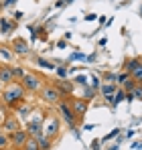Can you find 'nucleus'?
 I'll use <instances>...</instances> for the list:
<instances>
[{
    "mask_svg": "<svg viewBox=\"0 0 142 150\" xmlns=\"http://www.w3.org/2000/svg\"><path fill=\"white\" fill-rule=\"evenodd\" d=\"M12 26L14 25H12L8 18H2V21H0V35H8V33L12 30Z\"/></svg>",
    "mask_w": 142,
    "mask_h": 150,
    "instance_id": "nucleus-18",
    "label": "nucleus"
},
{
    "mask_svg": "<svg viewBox=\"0 0 142 150\" xmlns=\"http://www.w3.org/2000/svg\"><path fill=\"white\" fill-rule=\"evenodd\" d=\"M2 85H4V83H2V79H0V91H2V89H4V87H2Z\"/></svg>",
    "mask_w": 142,
    "mask_h": 150,
    "instance_id": "nucleus-35",
    "label": "nucleus"
},
{
    "mask_svg": "<svg viewBox=\"0 0 142 150\" xmlns=\"http://www.w3.org/2000/svg\"><path fill=\"white\" fill-rule=\"evenodd\" d=\"M0 150H10V148H0Z\"/></svg>",
    "mask_w": 142,
    "mask_h": 150,
    "instance_id": "nucleus-38",
    "label": "nucleus"
},
{
    "mask_svg": "<svg viewBox=\"0 0 142 150\" xmlns=\"http://www.w3.org/2000/svg\"><path fill=\"white\" fill-rule=\"evenodd\" d=\"M118 134H120V130L116 128V130H114V132H110V134H108V136H106L104 140H110V138H114V136H118Z\"/></svg>",
    "mask_w": 142,
    "mask_h": 150,
    "instance_id": "nucleus-32",
    "label": "nucleus"
},
{
    "mask_svg": "<svg viewBox=\"0 0 142 150\" xmlns=\"http://www.w3.org/2000/svg\"><path fill=\"white\" fill-rule=\"evenodd\" d=\"M0 79H2L4 85L16 81V79H14V73H12V69H10V65H0Z\"/></svg>",
    "mask_w": 142,
    "mask_h": 150,
    "instance_id": "nucleus-9",
    "label": "nucleus"
},
{
    "mask_svg": "<svg viewBox=\"0 0 142 150\" xmlns=\"http://www.w3.org/2000/svg\"><path fill=\"white\" fill-rule=\"evenodd\" d=\"M57 105H59V112H61V120H63V122H67V126H69L71 130H75V122H77V116H75L73 108H71L67 101H59Z\"/></svg>",
    "mask_w": 142,
    "mask_h": 150,
    "instance_id": "nucleus-3",
    "label": "nucleus"
},
{
    "mask_svg": "<svg viewBox=\"0 0 142 150\" xmlns=\"http://www.w3.org/2000/svg\"><path fill=\"white\" fill-rule=\"evenodd\" d=\"M12 16H14V21H21V18H23L24 14H23V12H21V10H18V12H14V14H12Z\"/></svg>",
    "mask_w": 142,
    "mask_h": 150,
    "instance_id": "nucleus-34",
    "label": "nucleus"
},
{
    "mask_svg": "<svg viewBox=\"0 0 142 150\" xmlns=\"http://www.w3.org/2000/svg\"><path fill=\"white\" fill-rule=\"evenodd\" d=\"M92 87H94V89H99V87H102V85H99V79H97V77H94V79H92Z\"/></svg>",
    "mask_w": 142,
    "mask_h": 150,
    "instance_id": "nucleus-31",
    "label": "nucleus"
},
{
    "mask_svg": "<svg viewBox=\"0 0 142 150\" xmlns=\"http://www.w3.org/2000/svg\"><path fill=\"white\" fill-rule=\"evenodd\" d=\"M0 59H4V61H10L12 59V53L8 51V47H0Z\"/></svg>",
    "mask_w": 142,
    "mask_h": 150,
    "instance_id": "nucleus-22",
    "label": "nucleus"
},
{
    "mask_svg": "<svg viewBox=\"0 0 142 150\" xmlns=\"http://www.w3.org/2000/svg\"><path fill=\"white\" fill-rule=\"evenodd\" d=\"M23 150H41V146H39L37 138H28V142L23 146Z\"/></svg>",
    "mask_w": 142,
    "mask_h": 150,
    "instance_id": "nucleus-20",
    "label": "nucleus"
},
{
    "mask_svg": "<svg viewBox=\"0 0 142 150\" xmlns=\"http://www.w3.org/2000/svg\"><path fill=\"white\" fill-rule=\"evenodd\" d=\"M8 136H10V144H12L14 148H21V150H23V146L28 142V138H31L28 132H26V130H21V128L14 130V132H10Z\"/></svg>",
    "mask_w": 142,
    "mask_h": 150,
    "instance_id": "nucleus-6",
    "label": "nucleus"
},
{
    "mask_svg": "<svg viewBox=\"0 0 142 150\" xmlns=\"http://www.w3.org/2000/svg\"><path fill=\"white\" fill-rule=\"evenodd\" d=\"M2 128L10 134V132H14V130H18L21 126H18V122L14 120V118H8V120H4V124H2Z\"/></svg>",
    "mask_w": 142,
    "mask_h": 150,
    "instance_id": "nucleus-14",
    "label": "nucleus"
},
{
    "mask_svg": "<svg viewBox=\"0 0 142 150\" xmlns=\"http://www.w3.org/2000/svg\"><path fill=\"white\" fill-rule=\"evenodd\" d=\"M16 108H18V110H16V116H26V114H28V108H26V105H16Z\"/></svg>",
    "mask_w": 142,
    "mask_h": 150,
    "instance_id": "nucleus-29",
    "label": "nucleus"
},
{
    "mask_svg": "<svg viewBox=\"0 0 142 150\" xmlns=\"http://www.w3.org/2000/svg\"><path fill=\"white\" fill-rule=\"evenodd\" d=\"M2 130H4V128H2V126H0V134H2Z\"/></svg>",
    "mask_w": 142,
    "mask_h": 150,
    "instance_id": "nucleus-37",
    "label": "nucleus"
},
{
    "mask_svg": "<svg viewBox=\"0 0 142 150\" xmlns=\"http://www.w3.org/2000/svg\"><path fill=\"white\" fill-rule=\"evenodd\" d=\"M55 87L59 89V93L65 98L67 93H71L73 91V83L71 81H65V79H59V81H55Z\"/></svg>",
    "mask_w": 142,
    "mask_h": 150,
    "instance_id": "nucleus-10",
    "label": "nucleus"
},
{
    "mask_svg": "<svg viewBox=\"0 0 142 150\" xmlns=\"http://www.w3.org/2000/svg\"><path fill=\"white\" fill-rule=\"evenodd\" d=\"M138 65H142V59H128V61H126V65H124V71L132 73Z\"/></svg>",
    "mask_w": 142,
    "mask_h": 150,
    "instance_id": "nucleus-17",
    "label": "nucleus"
},
{
    "mask_svg": "<svg viewBox=\"0 0 142 150\" xmlns=\"http://www.w3.org/2000/svg\"><path fill=\"white\" fill-rule=\"evenodd\" d=\"M21 83H23V87L26 89V91H41L43 89V79L39 77V75H35V73H26L21 79Z\"/></svg>",
    "mask_w": 142,
    "mask_h": 150,
    "instance_id": "nucleus-4",
    "label": "nucleus"
},
{
    "mask_svg": "<svg viewBox=\"0 0 142 150\" xmlns=\"http://www.w3.org/2000/svg\"><path fill=\"white\" fill-rule=\"evenodd\" d=\"M128 77H130V73H128V71H122V73H118V79H116V83H118V85H124Z\"/></svg>",
    "mask_w": 142,
    "mask_h": 150,
    "instance_id": "nucleus-24",
    "label": "nucleus"
},
{
    "mask_svg": "<svg viewBox=\"0 0 142 150\" xmlns=\"http://www.w3.org/2000/svg\"><path fill=\"white\" fill-rule=\"evenodd\" d=\"M71 108H73V112H75V116L77 118H81L85 112H87V100H81V98H75V100L71 101Z\"/></svg>",
    "mask_w": 142,
    "mask_h": 150,
    "instance_id": "nucleus-8",
    "label": "nucleus"
},
{
    "mask_svg": "<svg viewBox=\"0 0 142 150\" xmlns=\"http://www.w3.org/2000/svg\"><path fill=\"white\" fill-rule=\"evenodd\" d=\"M99 91H102V96H104V98L114 96V93H116V83H106V85H102V87H99Z\"/></svg>",
    "mask_w": 142,
    "mask_h": 150,
    "instance_id": "nucleus-16",
    "label": "nucleus"
},
{
    "mask_svg": "<svg viewBox=\"0 0 142 150\" xmlns=\"http://www.w3.org/2000/svg\"><path fill=\"white\" fill-rule=\"evenodd\" d=\"M16 0H2V6H14Z\"/></svg>",
    "mask_w": 142,
    "mask_h": 150,
    "instance_id": "nucleus-33",
    "label": "nucleus"
},
{
    "mask_svg": "<svg viewBox=\"0 0 142 150\" xmlns=\"http://www.w3.org/2000/svg\"><path fill=\"white\" fill-rule=\"evenodd\" d=\"M55 71H57V75H59V79H65V77H67V67H65V65H59Z\"/></svg>",
    "mask_w": 142,
    "mask_h": 150,
    "instance_id": "nucleus-26",
    "label": "nucleus"
},
{
    "mask_svg": "<svg viewBox=\"0 0 142 150\" xmlns=\"http://www.w3.org/2000/svg\"><path fill=\"white\" fill-rule=\"evenodd\" d=\"M8 146H10V136L0 134V148H8Z\"/></svg>",
    "mask_w": 142,
    "mask_h": 150,
    "instance_id": "nucleus-25",
    "label": "nucleus"
},
{
    "mask_svg": "<svg viewBox=\"0 0 142 150\" xmlns=\"http://www.w3.org/2000/svg\"><path fill=\"white\" fill-rule=\"evenodd\" d=\"M43 132L47 134V136H51V138H55L59 132H61V122H59V118H47L45 120V124H43Z\"/></svg>",
    "mask_w": 142,
    "mask_h": 150,
    "instance_id": "nucleus-7",
    "label": "nucleus"
},
{
    "mask_svg": "<svg viewBox=\"0 0 142 150\" xmlns=\"http://www.w3.org/2000/svg\"><path fill=\"white\" fill-rule=\"evenodd\" d=\"M35 63H37L39 67H43V69H49V71L57 69V65H53L51 61H47V59H43V57H35Z\"/></svg>",
    "mask_w": 142,
    "mask_h": 150,
    "instance_id": "nucleus-15",
    "label": "nucleus"
},
{
    "mask_svg": "<svg viewBox=\"0 0 142 150\" xmlns=\"http://www.w3.org/2000/svg\"><path fill=\"white\" fill-rule=\"evenodd\" d=\"M75 83L81 85V87H87V77H85V75H77V77H75Z\"/></svg>",
    "mask_w": 142,
    "mask_h": 150,
    "instance_id": "nucleus-27",
    "label": "nucleus"
},
{
    "mask_svg": "<svg viewBox=\"0 0 142 150\" xmlns=\"http://www.w3.org/2000/svg\"><path fill=\"white\" fill-rule=\"evenodd\" d=\"M85 59H87V57H85L83 53H73V55H71V61H85Z\"/></svg>",
    "mask_w": 142,
    "mask_h": 150,
    "instance_id": "nucleus-30",
    "label": "nucleus"
},
{
    "mask_svg": "<svg viewBox=\"0 0 142 150\" xmlns=\"http://www.w3.org/2000/svg\"><path fill=\"white\" fill-rule=\"evenodd\" d=\"M41 98H43V101H45V103L55 105V103H59V101H61V98H63V96L59 93V89H57L55 85H53V87H51V85H47V87H43V89H41Z\"/></svg>",
    "mask_w": 142,
    "mask_h": 150,
    "instance_id": "nucleus-5",
    "label": "nucleus"
},
{
    "mask_svg": "<svg viewBox=\"0 0 142 150\" xmlns=\"http://www.w3.org/2000/svg\"><path fill=\"white\" fill-rule=\"evenodd\" d=\"M130 75H132V79H134V81L142 83V65H138V67H136V69H134Z\"/></svg>",
    "mask_w": 142,
    "mask_h": 150,
    "instance_id": "nucleus-21",
    "label": "nucleus"
},
{
    "mask_svg": "<svg viewBox=\"0 0 142 150\" xmlns=\"http://www.w3.org/2000/svg\"><path fill=\"white\" fill-rule=\"evenodd\" d=\"M140 16H142V8H140Z\"/></svg>",
    "mask_w": 142,
    "mask_h": 150,
    "instance_id": "nucleus-39",
    "label": "nucleus"
},
{
    "mask_svg": "<svg viewBox=\"0 0 142 150\" xmlns=\"http://www.w3.org/2000/svg\"><path fill=\"white\" fill-rule=\"evenodd\" d=\"M104 79H106L108 83H116V79H118V73H106V75H104Z\"/></svg>",
    "mask_w": 142,
    "mask_h": 150,
    "instance_id": "nucleus-28",
    "label": "nucleus"
},
{
    "mask_svg": "<svg viewBox=\"0 0 142 150\" xmlns=\"http://www.w3.org/2000/svg\"><path fill=\"white\" fill-rule=\"evenodd\" d=\"M37 142H39L41 150H51V148H53V138L47 136V134H41V136L37 138Z\"/></svg>",
    "mask_w": 142,
    "mask_h": 150,
    "instance_id": "nucleus-12",
    "label": "nucleus"
},
{
    "mask_svg": "<svg viewBox=\"0 0 142 150\" xmlns=\"http://www.w3.org/2000/svg\"><path fill=\"white\" fill-rule=\"evenodd\" d=\"M24 93H26V89L23 87L21 81L8 83V85H4V89H2V101H4L6 105H10V108H16L18 103H23Z\"/></svg>",
    "mask_w": 142,
    "mask_h": 150,
    "instance_id": "nucleus-1",
    "label": "nucleus"
},
{
    "mask_svg": "<svg viewBox=\"0 0 142 150\" xmlns=\"http://www.w3.org/2000/svg\"><path fill=\"white\" fill-rule=\"evenodd\" d=\"M0 21H2V16H0Z\"/></svg>",
    "mask_w": 142,
    "mask_h": 150,
    "instance_id": "nucleus-40",
    "label": "nucleus"
},
{
    "mask_svg": "<svg viewBox=\"0 0 142 150\" xmlns=\"http://www.w3.org/2000/svg\"><path fill=\"white\" fill-rule=\"evenodd\" d=\"M128 101H132V100H140L142 101V83H136L134 85V89L132 91H128V98H126Z\"/></svg>",
    "mask_w": 142,
    "mask_h": 150,
    "instance_id": "nucleus-13",
    "label": "nucleus"
},
{
    "mask_svg": "<svg viewBox=\"0 0 142 150\" xmlns=\"http://www.w3.org/2000/svg\"><path fill=\"white\" fill-rule=\"evenodd\" d=\"M10 69H12V73H14V79H16V81H21L24 75H26V71H24L23 67H18V65H10Z\"/></svg>",
    "mask_w": 142,
    "mask_h": 150,
    "instance_id": "nucleus-19",
    "label": "nucleus"
},
{
    "mask_svg": "<svg viewBox=\"0 0 142 150\" xmlns=\"http://www.w3.org/2000/svg\"><path fill=\"white\" fill-rule=\"evenodd\" d=\"M12 53L14 55H26L28 53V47H26V43L23 39H14L12 41Z\"/></svg>",
    "mask_w": 142,
    "mask_h": 150,
    "instance_id": "nucleus-11",
    "label": "nucleus"
},
{
    "mask_svg": "<svg viewBox=\"0 0 142 150\" xmlns=\"http://www.w3.org/2000/svg\"><path fill=\"white\" fill-rule=\"evenodd\" d=\"M43 124H45V116L43 114H35V118L28 122V126H26V132H28V136L31 138H39L41 134H45L43 132Z\"/></svg>",
    "mask_w": 142,
    "mask_h": 150,
    "instance_id": "nucleus-2",
    "label": "nucleus"
},
{
    "mask_svg": "<svg viewBox=\"0 0 142 150\" xmlns=\"http://www.w3.org/2000/svg\"><path fill=\"white\" fill-rule=\"evenodd\" d=\"M71 2H73V0H65V4H71Z\"/></svg>",
    "mask_w": 142,
    "mask_h": 150,
    "instance_id": "nucleus-36",
    "label": "nucleus"
},
{
    "mask_svg": "<svg viewBox=\"0 0 142 150\" xmlns=\"http://www.w3.org/2000/svg\"><path fill=\"white\" fill-rule=\"evenodd\" d=\"M136 83H138V81H134V79H132V75H130V77H128V79H126V83H124V85H122V87H124V89H126V91H132V89H134V85H136Z\"/></svg>",
    "mask_w": 142,
    "mask_h": 150,
    "instance_id": "nucleus-23",
    "label": "nucleus"
}]
</instances>
